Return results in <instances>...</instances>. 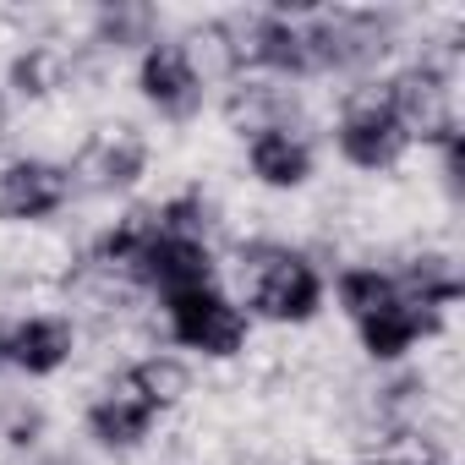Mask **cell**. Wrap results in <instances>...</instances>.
<instances>
[{"label": "cell", "instance_id": "cell-10", "mask_svg": "<svg viewBox=\"0 0 465 465\" xmlns=\"http://www.w3.org/2000/svg\"><path fill=\"white\" fill-rule=\"evenodd\" d=\"M247 159H252V175H258L263 186H280V192L307 186V175H312V148H307V137L291 132L285 121L252 132V137H247Z\"/></svg>", "mask_w": 465, "mask_h": 465}, {"label": "cell", "instance_id": "cell-11", "mask_svg": "<svg viewBox=\"0 0 465 465\" xmlns=\"http://www.w3.org/2000/svg\"><path fill=\"white\" fill-rule=\"evenodd\" d=\"M126 383H132L153 411H170V405L186 394V367L170 361V356H148V361H137V367L126 372Z\"/></svg>", "mask_w": 465, "mask_h": 465}, {"label": "cell", "instance_id": "cell-6", "mask_svg": "<svg viewBox=\"0 0 465 465\" xmlns=\"http://www.w3.org/2000/svg\"><path fill=\"white\" fill-rule=\"evenodd\" d=\"M72 175L50 159H12L0 170V219H50L66 208Z\"/></svg>", "mask_w": 465, "mask_h": 465}, {"label": "cell", "instance_id": "cell-14", "mask_svg": "<svg viewBox=\"0 0 465 465\" xmlns=\"http://www.w3.org/2000/svg\"><path fill=\"white\" fill-rule=\"evenodd\" d=\"M0 132H6V110H0Z\"/></svg>", "mask_w": 465, "mask_h": 465}, {"label": "cell", "instance_id": "cell-12", "mask_svg": "<svg viewBox=\"0 0 465 465\" xmlns=\"http://www.w3.org/2000/svg\"><path fill=\"white\" fill-rule=\"evenodd\" d=\"M12 83H17L23 94H50V88H55V55H50V50H28V55L12 66Z\"/></svg>", "mask_w": 465, "mask_h": 465}, {"label": "cell", "instance_id": "cell-8", "mask_svg": "<svg viewBox=\"0 0 465 465\" xmlns=\"http://www.w3.org/2000/svg\"><path fill=\"white\" fill-rule=\"evenodd\" d=\"M153 416H159V411H153L126 378H115V383L88 405V432H94L104 449H121V454H126V449H137V443L148 438Z\"/></svg>", "mask_w": 465, "mask_h": 465}, {"label": "cell", "instance_id": "cell-2", "mask_svg": "<svg viewBox=\"0 0 465 465\" xmlns=\"http://www.w3.org/2000/svg\"><path fill=\"white\" fill-rule=\"evenodd\" d=\"M242 280H247L252 312L269 318V323H307L323 307L318 269L291 247H252L247 263H242Z\"/></svg>", "mask_w": 465, "mask_h": 465}, {"label": "cell", "instance_id": "cell-7", "mask_svg": "<svg viewBox=\"0 0 465 465\" xmlns=\"http://www.w3.org/2000/svg\"><path fill=\"white\" fill-rule=\"evenodd\" d=\"M143 164H148V148H143V137L137 132H99V137H88V148L72 159V186L83 181L88 192H126L137 175H143Z\"/></svg>", "mask_w": 465, "mask_h": 465}, {"label": "cell", "instance_id": "cell-13", "mask_svg": "<svg viewBox=\"0 0 465 465\" xmlns=\"http://www.w3.org/2000/svg\"><path fill=\"white\" fill-rule=\"evenodd\" d=\"M367 465H394V460H367Z\"/></svg>", "mask_w": 465, "mask_h": 465}, {"label": "cell", "instance_id": "cell-4", "mask_svg": "<svg viewBox=\"0 0 465 465\" xmlns=\"http://www.w3.org/2000/svg\"><path fill=\"white\" fill-rule=\"evenodd\" d=\"M340 153L356 164V170H394L411 148V132L405 121L394 115V104L372 88L361 99H351V110L340 115Z\"/></svg>", "mask_w": 465, "mask_h": 465}, {"label": "cell", "instance_id": "cell-3", "mask_svg": "<svg viewBox=\"0 0 465 465\" xmlns=\"http://www.w3.org/2000/svg\"><path fill=\"white\" fill-rule=\"evenodd\" d=\"M164 318H170V334L186 351H203V356H236L247 345V312L219 285H197V291L164 296Z\"/></svg>", "mask_w": 465, "mask_h": 465}, {"label": "cell", "instance_id": "cell-1", "mask_svg": "<svg viewBox=\"0 0 465 465\" xmlns=\"http://www.w3.org/2000/svg\"><path fill=\"white\" fill-rule=\"evenodd\" d=\"M340 302L367 345L372 361H400L416 340L438 334L443 312H432L405 280L394 274H378V269H345L340 274Z\"/></svg>", "mask_w": 465, "mask_h": 465}, {"label": "cell", "instance_id": "cell-5", "mask_svg": "<svg viewBox=\"0 0 465 465\" xmlns=\"http://www.w3.org/2000/svg\"><path fill=\"white\" fill-rule=\"evenodd\" d=\"M137 88L170 121H186L203 104V72L186 55V45H148L143 50V66H137Z\"/></svg>", "mask_w": 465, "mask_h": 465}, {"label": "cell", "instance_id": "cell-9", "mask_svg": "<svg viewBox=\"0 0 465 465\" xmlns=\"http://www.w3.org/2000/svg\"><path fill=\"white\" fill-rule=\"evenodd\" d=\"M0 356L28 378H50L72 361V323L66 318H28L0 340Z\"/></svg>", "mask_w": 465, "mask_h": 465}]
</instances>
